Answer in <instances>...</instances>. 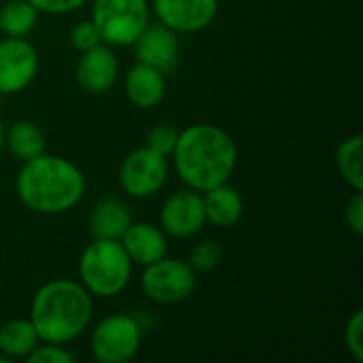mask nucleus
<instances>
[{"label": "nucleus", "instance_id": "1", "mask_svg": "<svg viewBox=\"0 0 363 363\" xmlns=\"http://www.w3.org/2000/svg\"><path fill=\"white\" fill-rule=\"evenodd\" d=\"M172 157L181 181L196 191H206L232 177L238 149L234 138L219 125L196 123L179 132Z\"/></svg>", "mask_w": 363, "mask_h": 363}, {"label": "nucleus", "instance_id": "2", "mask_svg": "<svg viewBox=\"0 0 363 363\" xmlns=\"http://www.w3.org/2000/svg\"><path fill=\"white\" fill-rule=\"evenodd\" d=\"M15 187L26 208L40 215H60L81 202L85 177L66 157L43 153L23 162Z\"/></svg>", "mask_w": 363, "mask_h": 363}, {"label": "nucleus", "instance_id": "3", "mask_svg": "<svg viewBox=\"0 0 363 363\" xmlns=\"http://www.w3.org/2000/svg\"><path fill=\"white\" fill-rule=\"evenodd\" d=\"M94 315L91 294L74 281L55 279L45 283L32 298L30 321L40 342L68 345L79 338Z\"/></svg>", "mask_w": 363, "mask_h": 363}, {"label": "nucleus", "instance_id": "4", "mask_svg": "<svg viewBox=\"0 0 363 363\" xmlns=\"http://www.w3.org/2000/svg\"><path fill=\"white\" fill-rule=\"evenodd\" d=\"M132 259L119 240L94 238L79 262L81 285L98 298H113L125 289L132 277Z\"/></svg>", "mask_w": 363, "mask_h": 363}, {"label": "nucleus", "instance_id": "5", "mask_svg": "<svg viewBox=\"0 0 363 363\" xmlns=\"http://www.w3.org/2000/svg\"><path fill=\"white\" fill-rule=\"evenodd\" d=\"M91 21L102 43L111 47L132 45L149 23L147 0H94Z\"/></svg>", "mask_w": 363, "mask_h": 363}, {"label": "nucleus", "instance_id": "6", "mask_svg": "<svg viewBox=\"0 0 363 363\" xmlns=\"http://www.w3.org/2000/svg\"><path fill=\"white\" fill-rule=\"evenodd\" d=\"M143 294L157 304H177L196 289V272L187 262L162 257L145 266L140 279Z\"/></svg>", "mask_w": 363, "mask_h": 363}, {"label": "nucleus", "instance_id": "7", "mask_svg": "<svg viewBox=\"0 0 363 363\" xmlns=\"http://www.w3.org/2000/svg\"><path fill=\"white\" fill-rule=\"evenodd\" d=\"M140 342V323L130 315H113L96 325L91 334V355L100 363H125L138 353Z\"/></svg>", "mask_w": 363, "mask_h": 363}, {"label": "nucleus", "instance_id": "8", "mask_svg": "<svg viewBox=\"0 0 363 363\" xmlns=\"http://www.w3.org/2000/svg\"><path fill=\"white\" fill-rule=\"evenodd\" d=\"M168 179L166 155L145 147L134 149L119 168V185L132 198L155 196Z\"/></svg>", "mask_w": 363, "mask_h": 363}, {"label": "nucleus", "instance_id": "9", "mask_svg": "<svg viewBox=\"0 0 363 363\" xmlns=\"http://www.w3.org/2000/svg\"><path fill=\"white\" fill-rule=\"evenodd\" d=\"M38 72V53L26 38L0 40V94L23 91Z\"/></svg>", "mask_w": 363, "mask_h": 363}, {"label": "nucleus", "instance_id": "10", "mask_svg": "<svg viewBox=\"0 0 363 363\" xmlns=\"http://www.w3.org/2000/svg\"><path fill=\"white\" fill-rule=\"evenodd\" d=\"M160 221L166 234L174 238H191L196 236L206 223L204 198L202 191L196 189H181L166 198Z\"/></svg>", "mask_w": 363, "mask_h": 363}, {"label": "nucleus", "instance_id": "11", "mask_svg": "<svg viewBox=\"0 0 363 363\" xmlns=\"http://www.w3.org/2000/svg\"><path fill=\"white\" fill-rule=\"evenodd\" d=\"M153 11L166 28L177 34H191L213 23L219 0H153Z\"/></svg>", "mask_w": 363, "mask_h": 363}, {"label": "nucleus", "instance_id": "12", "mask_svg": "<svg viewBox=\"0 0 363 363\" xmlns=\"http://www.w3.org/2000/svg\"><path fill=\"white\" fill-rule=\"evenodd\" d=\"M140 64L153 66L160 72H172L179 66V36L164 23H147L138 38L132 43Z\"/></svg>", "mask_w": 363, "mask_h": 363}, {"label": "nucleus", "instance_id": "13", "mask_svg": "<svg viewBox=\"0 0 363 363\" xmlns=\"http://www.w3.org/2000/svg\"><path fill=\"white\" fill-rule=\"evenodd\" d=\"M119 74V62L117 55L113 53L111 45L100 43L87 51L81 53L77 68H74V77L77 83L81 85L83 91L91 94V96H102L106 94Z\"/></svg>", "mask_w": 363, "mask_h": 363}, {"label": "nucleus", "instance_id": "14", "mask_svg": "<svg viewBox=\"0 0 363 363\" xmlns=\"http://www.w3.org/2000/svg\"><path fill=\"white\" fill-rule=\"evenodd\" d=\"M119 242L123 245L132 264H138L143 268L166 257V251H168L164 230H160L153 223H134L132 221Z\"/></svg>", "mask_w": 363, "mask_h": 363}, {"label": "nucleus", "instance_id": "15", "mask_svg": "<svg viewBox=\"0 0 363 363\" xmlns=\"http://www.w3.org/2000/svg\"><path fill=\"white\" fill-rule=\"evenodd\" d=\"M125 96L138 108H153L166 96V79L153 66L136 64L125 77Z\"/></svg>", "mask_w": 363, "mask_h": 363}, {"label": "nucleus", "instance_id": "16", "mask_svg": "<svg viewBox=\"0 0 363 363\" xmlns=\"http://www.w3.org/2000/svg\"><path fill=\"white\" fill-rule=\"evenodd\" d=\"M202 198H204L206 221H211L215 228H232L242 219L245 213L242 196L236 187L228 185V181L202 191Z\"/></svg>", "mask_w": 363, "mask_h": 363}, {"label": "nucleus", "instance_id": "17", "mask_svg": "<svg viewBox=\"0 0 363 363\" xmlns=\"http://www.w3.org/2000/svg\"><path fill=\"white\" fill-rule=\"evenodd\" d=\"M132 223V213L125 202L117 198H104L96 204L89 217V232L100 240H121Z\"/></svg>", "mask_w": 363, "mask_h": 363}, {"label": "nucleus", "instance_id": "18", "mask_svg": "<svg viewBox=\"0 0 363 363\" xmlns=\"http://www.w3.org/2000/svg\"><path fill=\"white\" fill-rule=\"evenodd\" d=\"M38 342L30 319H13L0 328V351L6 359H26Z\"/></svg>", "mask_w": 363, "mask_h": 363}, {"label": "nucleus", "instance_id": "19", "mask_svg": "<svg viewBox=\"0 0 363 363\" xmlns=\"http://www.w3.org/2000/svg\"><path fill=\"white\" fill-rule=\"evenodd\" d=\"M4 145L17 160L28 162L45 153V134L32 121H15L6 132Z\"/></svg>", "mask_w": 363, "mask_h": 363}, {"label": "nucleus", "instance_id": "20", "mask_svg": "<svg viewBox=\"0 0 363 363\" xmlns=\"http://www.w3.org/2000/svg\"><path fill=\"white\" fill-rule=\"evenodd\" d=\"M38 21V11L28 0H9L0 9V32L11 38H26Z\"/></svg>", "mask_w": 363, "mask_h": 363}, {"label": "nucleus", "instance_id": "21", "mask_svg": "<svg viewBox=\"0 0 363 363\" xmlns=\"http://www.w3.org/2000/svg\"><path fill=\"white\" fill-rule=\"evenodd\" d=\"M336 166L342 179L355 189L363 191V136L355 134L340 143L336 151Z\"/></svg>", "mask_w": 363, "mask_h": 363}, {"label": "nucleus", "instance_id": "22", "mask_svg": "<svg viewBox=\"0 0 363 363\" xmlns=\"http://www.w3.org/2000/svg\"><path fill=\"white\" fill-rule=\"evenodd\" d=\"M221 257H223L221 247L213 240H204L189 251L187 264L191 266L194 272H211L221 264Z\"/></svg>", "mask_w": 363, "mask_h": 363}, {"label": "nucleus", "instance_id": "23", "mask_svg": "<svg viewBox=\"0 0 363 363\" xmlns=\"http://www.w3.org/2000/svg\"><path fill=\"white\" fill-rule=\"evenodd\" d=\"M179 140V130L170 123H162V125H155L149 134H147V147L162 153V155H172L174 151V145Z\"/></svg>", "mask_w": 363, "mask_h": 363}, {"label": "nucleus", "instance_id": "24", "mask_svg": "<svg viewBox=\"0 0 363 363\" xmlns=\"http://www.w3.org/2000/svg\"><path fill=\"white\" fill-rule=\"evenodd\" d=\"M345 345L355 362H363V311H355L345 328Z\"/></svg>", "mask_w": 363, "mask_h": 363}, {"label": "nucleus", "instance_id": "25", "mask_svg": "<svg viewBox=\"0 0 363 363\" xmlns=\"http://www.w3.org/2000/svg\"><path fill=\"white\" fill-rule=\"evenodd\" d=\"M26 359L30 363H72L74 355L70 351H66L64 345L43 342V345H36Z\"/></svg>", "mask_w": 363, "mask_h": 363}, {"label": "nucleus", "instance_id": "26", "mask_svg": "<svg viewBox=\"0 0 363 363\" xmlns=\"http://www.w3.org/2000/svg\"><path fill=\"white\" fill-rule=\"evenodd\" d=\"M70 43H72V47L79 53H83V51L100 45L102 43V36H100L98 28L94 26V21H79L72 28V32H70Z\"/></svg>", "mask_w": 363, "mask_h": 363}, {"label": "nucleus", "instance_id": "27", "mask_svg": "<svg viewBox=\"0 0 363 363\" xmlns=\"http://www.w3.org/2000/svg\"><path fill=\"white\" fill-rule=\"evenodd\" d=\"M38 13L49 15H66L72 11H79L87 0H28Z\"/></svg>", "mask_w": 363, "mask_h": 363}, {"label": "nucleus", "instance_id": "28", "mask_svg": "<svg viewBox=\"0 0 363 363\" xmlns=\"http://www.w3.org/2000/svg\"><path fill=\"white\" fill-rule=\"evenodd\" d=\"M345 219H347V225H349L355 234H363V194L362 191H355V196L347 202Z\"/></svg>", "mask_w": 363, "mask_h": 363}, {"label": "nucleus", "instance_id": "29", "mask_svg": "<svg viewBox=\"0 0 363 363\" xmlns=\"http://www.w3.org/2000/svg\"><path fill=\"white\" fill-rule=\"evenodd\" d=\"M4 138H6V132H4V125H2V121H0V151H2V147H4Z\"/></svg>", "mask_w": 363, "mask_h": 363}]
</instances>
